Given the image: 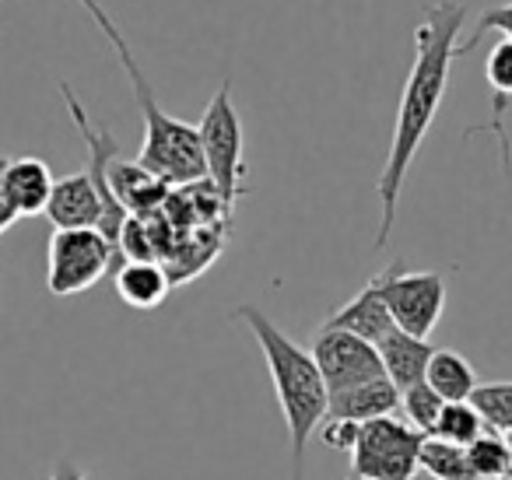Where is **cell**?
Listing matches in <instances>:
<instances>
[{"mask_svg": "<svg viewBox=\"0 0 512 480\" xmlns=\"http://www.w3.org/2000/svg\"><path fill=\"white\" fill-rule=\"evenodd\" d=\"M200 155H204V179L214 186L225 207L242 197V176H246V137H242L239 109L232 102V85L221 81L211 95L204 116L197 123Z\"/></svg>", "mask_w": 512, "mask_h": 480, "instance_id": "277c9868", "label": "cell"}, {"mask_svg": "<svg viewBox=\"0 0 512 480\" xmlns=\"http://www.w3.org/2000/svg\"><path fill=\"white\" fill-rule=\"evenodd\" d=\"M505 445H509V459H512V435H505ZM512 473V470H509Z\"/></svg>", "mask_w": 512, "mask_h": 480, "instance_id": "83f0119b", "label": "cell"}, {"mask_svg": "<svg viewBox=\"0 0 512 480\" xmlns=\"http://www.w3.org/2000/svg\"><path fill=\"white\" fill-rule=\"evenodd\" d=\"M470 407L481 414L488 431L512 435V382H477L470 393Z\"/></svg>", "mask_w": 512, "mask_h": 480, "instance_id": "d6986e66", "label": "cell"}, {"mask_svg": "<svg viewBox=\"0 0 512 480\" xmlns=\"http://www.w3.org/2000/svg\"><path fill=\"white\" fill-rule=\"evenodd\" d=\"M78 4H81V8L88 11V15H92V22L99 25V32H102V36L109 39V43H113V46H120V43H123L120 29H116V25H113V18L106 15V8H102L99 0H78Z\"/></svg>", "mask_w": 512, "mask_h": 480, "instance_id": "d4e9b609", "label": "cell"}, {"mask_svg": "<svg viewBox=\"0 0 512 480\" xmlns=\"http://www.w3.org/2000/svg\"><path fill=\"white\" fill-rule=\"evenodd\" d=\"M400 410V389L390 379H372L358 382V386L337 389L327 400V417H341V421H376V417H390Z\"/></svg>", "mask_w": 512, "mask_h": 480, "instance_id": "7c38bea8", "label": "cell"}, {"mask_svg": "<svg viewBox=\"0 0 512 480\" xmlns=\"http://www.w3.org/2000/svg\"><path fill=\"white\" fill-rule=\"evenodd\" d=\"M484 78L491 88V134L502 144V169L512 179V165H509V137H505V109L512 99V39H502L488 50L484 60Z\"/></svg>", "mask_w": 512, "mask_h": 480, "instance_id": "2e32d148", "label": "cell"}, {"mask_svg": "<svg viewBox=\"0 0 512 480\" xmlns=\"http://www.w3.org/2000/svg\"><path fill=\"white\" fill-rule=\"evenodd\" d=\"M323 326L348 330V333H355V337L369 340V344H379L386 333L397 330V326H393V319H390V312H386V302H383V295H379L376 281L365 284V288L358 291L351 302H344Z\"/></svg>", "mask_w": 512, "mask_h": 480, "instance_id": "5bb4252c", "label": "cell"}, {"mask_svg": "<svg viewBox=\"0 0 512 480\" xmlns=\"http://www.w3.org/2000/svg\"><path fill=\"white\" fill-rule=\"evenodd\" d=\"M463 18H467V8H463L460 0H435V4L425 8L418 29H414V64L404 81V92H400L390 151H386V162L376 179V249H383L390 242L393 228H397L407 169H411L414 155L425 144L428 130H432L435 116H439L442 99H446L449 67L456 64V36L463 29Z\"/></svg>", "mask_w": 512, "mask_h": 480, "instance_id": "6da1fadb", "label": "cell"}, {"mask_svg": "<svg viewBox=\"0 0 512 480\" xmlns=\"http://www.w3.org/2000/svg\"><path fill=\"white\" fill-rule=\"evenodd\" d=\"M15 221H18V211H15V207L8 204V200L0 197V235L8 232V228L15 225Z\"/></svg>", "mask_w": 512, "mask_h": 480, "instance_id": "4316f807", "label": "cell"}, {"mask_svg": "<svg viewBox=\"0 0 512 480\" xmlns=\"http://www.w3.org/2000/svg\"><path fill=\"white\" fill-rule=\"evenodd\" d=\"M4 165H8V158H4V155H0V176H4Z\"/></svg>", "mask_w": 512, "mask_h": 480, "instance_id": "f1b7e54d", "label": "cell"}, {"mask_svg": "<svg viewBox=\"0 0 512 480\" xmlns=\"http://www.w3.org/2000/svg\"><path fill=\"white\" fill-rule=\"evenodd\" d=\"M50 480H88V477H85V473L78 470V466L71 463V459H60V463L53 466Z\"/></svg>", "mask_w": 512, "mask_h": 480, "instance_id": "484cf974", "label": "cell"}, {"mask_svg": "<svg viewBox=\"0 0 512 480\" xmlns=\"http://www.w3.org/2000/svg\"><path fill=\"white\" fill-rule=\"evenodd\" d=\"M467 459L477 480H505L512 470L509 445H505V435H498V431H484L481 438H474L467 445Z\"/></svg>", "mask_w": 512, "mask_h": 480, "instance_id": "ffe728a7", "label": "cell"}, {"mask_svg": "<svg viewBox=\"0 0 512 480\" xmlns=\"http://www.w3.org/2000/svg\"><path fill=\"white\" fill-rule=\"evenodd\" d=\"M425 382L446 403H456V400H470V393H474V386H477V372L460 351H453V347H439V351H432Z\"/></svg>", "mask_w": 512, "mask_h": 480, "instance_id": "e0dca14e", "label": "cell"}, {"mask_svg": "<svg viewBox=\"0 0 512 480\" xmlns=\"http://www.w3.org/2000/svg\"><path fill=\"white\" fill-rule=\"evenodd\" d=\"M425 435L404 424L400 417H376L358 424L348 480H414L418 477V452Z\"/></svg>", "mask_w": 512, "mask_h": 480, "instance_id": "8992f818", "label": "cell"}, {"mask_svg": "<svg viewBox=\"0 0 512 480\" xmlns=\"http://www.w3.org/2000/svg\"><path fill=\"white\" fill-rule=\"evenodd\" d=\"M505 480H512V473H509V477H505Z\"/></svg>", "mask_w": 512, "mask_h": 480, "instance_id": "f546056e", "label": "cell"}, {"mask_svg": "<svg viewBox=\"0 0 512 480\" xmlns=\"http://www.w3.org/2000/svg\"><path fill=\"white\" fill-rule=\"evenodd\" d=\"M235 319L246 323V330L256 337L264 351L267 372L274 382V396L281 403V414L288 424V442H292V480H302L306 473V449L309 438L327 421V382L316 368L313 354L302 344H295L285 330L274 326V319L256 305H239Z\"/></svg>", "mask_w": 512, "mask_h": 480, "instance_id": "7a4b0ae2", "label": "cell"}, {"mask_svg": "<svg viewBox=\"0 0 512 480\" xmlns=\"http://www.w3.org/2000/svg\"><path fill=\"white\" fill-rule=\"evenodd\" d=\"M372 281L383 295L393 326L428 340L446 312V277L439 270H407L404 260H393Z\"/></svg>", "mask_w": 512, "mask_h": 480, "instance_id": "52a82bcc", "label": "cell"}, {"mask_svg": "<svg viewBox=\"0 0 512 480\" xmlns=\"http://www.w3.org/2000/svg\"><path fill=\"white\" fill-rule=\"evenodd\" d=\"M484 421L481 414H477L474 407H470V400H456V403H442V414L439 421H435V438H442V442H453V445H463L467 449L474 438L484 435Z\"/></svg>", "mask_w": 512, "mask_h": 480, "instance_id": "44dd1931", "label": "cell"}, {"mask_svg": "<svg viewBox=\"0 0 512 480\" xmlns=\"http://www.w3.org/2000/svg\"><path fill=\"white\" fill-rule=\"evenodd\" d=\"M113 281H116V295L130 309H158L172 291L169 274L155 260H123L113 270Z\"/></svg>", "mask_w": 512, "mask_h": 480, "instance_id": "9a60e30c", "label": "cell"}, {"mask_svg": "<svg viewBox=\"0 0 512 480\" xmlns=\"http://www.w3.org/2000/svg\"><path fill=\"white\" fill-rule=\"evenodd\" d=\"M53 193V172L43 158H8L0 176V197L18 211V218L43 214Z\"/></svg>", "mask_w": 512, "mask_h": 480, "instance_id": "30bf717a", "label": "cell"}, {"mask_svg": "<svg viewBox=\"0 0 512 480\" xmlns=\"http://www.w3.org/2000/svg\"><path fill=\"white\" fill-rule=\"evenodd\" d=\"M320 438L327 449L334 452H351L355 449V438H358V424L355 421H341V417H327L320 424Z\"/></svg>", "mask_w": 512, "mask_h": 480, "instance_id": "cb8c5ba5", "label": "cell"}, {"mask_svg": "<svg viewBox=\"0 0 512 480\" xmlns=\"http://www.w3.org/2000/svg\"><path fill=\"white\" fill-rule=\"evenodd\" d=\"M488 32H502V39H512V4H502V8L484 11L481 22H477V29H474V36H470L463 46H456V60L467 57V53L474 50V46L481 43Z\"/></svg>", "mask_w": 512, "mask_h": 480, "instance_id": "603a6c76", "label": "cell"}, {"mask_svg": "<svg viewBox=\"0 0 512 480\" xmlns=\"http://www.w3.org/2000/svg\"><path fill=\"white\" fill-rule=\"evenodd\" d=\"M106 183L113 190V197L120 200V207L127 214H155L165 207L172 186L162 183L158 176H151L141 162H120L113 158L106 169Z\"/></svg>", "mask_w": 512, "mask_h": 480, "instance_id": "8fae6325", "label": "cell"}, {"mask_svg": "<svg viewBox=\"0 0 512 480\" xmlns=\"http://www.w3.org/2000/svg\"><path fill=\"white\" fill-rule=\"evenodd\" d=\"M120 267V256L99 228H60L46 249V288L57 298H71L95 288Z\"/></svg>", "mask_w": 512, "mask_h": 480, "instance_id": "5b68a950", "label": "cell"}, {"mask_svg": "<svg viewBox=\"0 0 512 480\" xmlns=\"http://www.w3.org/2000/svg\"><path fill=\"white\" fill-rule=\"evenodd\" d=\"M309 354H313L316 368H320L323 382H327V393L358 386V382L383 379V361H379L376 344H369V340L355 337L348 330L320 326Z\"/></svg>", "mask_w": 512, "mask_h": 480, "instance_id": "ba28073f", "label": "cell"}, {"mask_svg": "<svg viewBox=\"0 0 512 480\" xmlns=\"http://www.w3.org/2000/svg\"><path fill=\"white\" fill-rule=\"evenodd\" d=\"M46 218L53 232L60 228H99L102 225V200L88 172H71L64 179H53V193L46 200Z\"/></svg>", "mask_w": 512, "mask_h": 480, "instance_id": "9c48e42d", "label": "cell"}, {"mask_svg": "<svg viewBox=\"0 0 512 480\" xmlns=\"http://www.w3.org/2000/svg\"><path fill=\"white\" fill-rule=\"evenodd\" d=\"M376 351H379V361H383V375L404 393L407 386L425 382L428 361H432L435 347L428 344L425 337H411V333H404V330H390L376 344Z\"/></svg>", "mask_w": 512, "mask_h": 480, "instance_id": "4fadbf2b", "label": "cell"}, {"mask_svg": "<svg viewBox=\"0 0 512 480\" xmlns=\"http://www.w3.org/2000/svg\"><path fill=\"white\" fill-rule=\"evenodd\" d=\"M442 396L435 393L428 382H418V386H407L400 393V410H404V424H411L414 431L421 435H432L435 431V421L442 414Z\"/></svg>", "mask_w": 512, "mask_h": 480, "instance_id": "7402d4cb", "label": "cell"}, {"mask_svg": "<svg viewBox=\"0 0 512 480\" xmlns=\"http://www.w3.org/2000/svg\"><path fill=\"white\" fill-rule=\"evenodd\" d=\"M418 470H425L432 480H477L470 470V459L463 445L442 442L435 435H425L418 452Z\"/></svg>", "mask_w": 512, "mask_h": 480, "instance_id": "ac0fdd59", "label": "cell"}, {"mask_svg": "<svg viewBox=\"0 0 512 480\" xmlns=\"http://www.w3.org/2000/svg\"><path fill=\"white\" fill-rule=\"evenodd\" d=\"M113 50H116V57H120L123 71H127L130 85H134L137 106H141V116H144V144H141L137 162H141L151 176H158L169 186L200 183V179H204V155H200L197 127L186 120H176V116H169L158 106L155 88L148 85L144 71L137 67L127 39H123L120 46H113Z\"/></svg>", "mask_w": 512, "mask_h": 480, "instance_id": "3957f363", "label": "cell"}]
</instances>
